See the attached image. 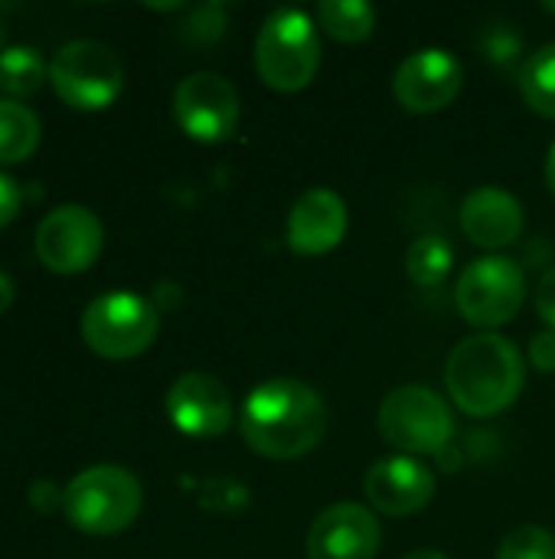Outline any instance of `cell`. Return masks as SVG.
<instances>
[{"instance_id":"cell-23","label":"cell","mask_w":555,"mask_h":559,"mask_svg":"<svg viewBox=\"0 0 555 559\" xmlns=\"http://www.w3.org/2000/svg\"><path fill=\"white\" fill-rule=\"evenodd\" d=\"M497 559H555V537L536 524H523L500 540Z\"/></svg>"},{"instance_id":"cell-8","label":"cell","mask_w":555,"mask_h":559,"mask_svg":"<svg viewBox=\"0 0 555 559\" xmlns=\"http://www.w3.org/2000/svg\"><path fill=\"white\" fill-rule=\"evenodd\" d=\"M527 298V275L514 259L504 255H484L474 259L455 288V305L461 318L474 328L494 331L510 324Z\"/></svg>"},{"instance_id":"cell-13","label":"cell","mask_w":555,"mask_h":559,"mask_svg":"<svg viewBox=\"0 0 555 559\" xmlns=\"http://www.w3.org/2000/svg\"><path fill=\"white\" fill-rule=\"evenodd\" d=\"M379 521L363 504H330L307 531V559H376Z\"/></svg>"},{"instance_id":"cell-18","label":"cell","mask_w":555,"mask_h":559,"mask_svg":"<svg viewBox=\"0 0 555 559\" xmlns=\"http://www.w3.org/2000/svg\"><path fill=\"white\" fill-rule=\"evenodd\" d=\"M39 147V118L10 98H0V164H23Z\"/></svg>"},{"instance_id":"cell-1","label":"cell","mask_w":555,"mask_h":559,"mask_svg":"<svg viewBox=\"0 0 555 559\" xmlns=\"http://www.w3.org/2000/svg\"><path fill=\"white\" fill-rule=\"evenodd\" d=\"M239 432L255 455L291 462L324 442L327 406L321 393L301 380H268L245 396Z\"/></svg>"},{"instance_id":"cell-26","label":"cell","mask_w":555,"mask_h":559,"mask_svg":"<svg viewBox=\"0 0 555 559\" xmlns=\"http://www.w3.org/2000/svg\"><path fill=\"white\" fill-rule=\"evenodd\" d=\"M530 364L543 373H555V331H543L530 344Z\"/></svg>"},{"instance_id":"cell-19","label":"cell","mask_w":555,"mask_h":559,"mask_svg":"<svg viewBox=\"0 0 555 559\" xmlns=\"http://www.w3.org/2000/svg\"><path fill=\"white\" fill-rule=\"evenodd\" d=\"M317 23L337 43H363L376 29V10L366 0H324L317 3Z\"/></svg>"},{"instance_id":"cell-9","label":"cell","mask_w":555,"mask_h":559,"mask_svg":"<svg viewBox=\"0 0 555 559\" xmlns=\"http://www.w3.org/2000/svg\"><path fill=\"white\" fill-rule=\"evenodd\" d=\"M101 219L79 203L49 210L36 226V259L56 275H79L92 269L101 255Z\"/></svg>"},{"instance_id":"cell-29","label":"cell","mask_w":555,"mask_h":559,"mask_svg":"<svg viewBox=\"0 0 555 559\" xmlns=\"http://www.w3.org/2000/svg\"><path fill=\"white\" fill-rule=\"evenodd\" d=\"M173 305H180V288H177L173 282H160L157 292H154V308H157V311H167V308H173Z\"/></svg>"},{"instance_id":"cell-17","label":"cell","mask_w":555,"mask_h":559,"mask_svg":"<svg viewBox=\"0 0 555 559\" xmlns=\"http://www.w3.org/2000/svg\"><path fill=\"white\" fill-rule=\"evenodd\" d=\"M43 82H49V66L39 49L16 43L0 52V92L10 95V102L36 95Z\"/></svg>"},{"instance_id":"cell-27","label":"cell","mask_w":555,"mask_h":559,"mask_svg":"<svg viewBox=\"0 0 555 559\" xmlns=\"http://www.w3.org/2000/svg\"><path fill=\"white\" fill-rule=\"evenodd\" d=\"M29 504H33L36 511H43V514H52L56 508L65 504V491H59L52 481H33V488H29Z\"/></svg>"},{"instance_id":"cell-33","label":"cell","mask_w":555,"mask_h":559,"mask_svg":"<svg viewBox=\"0 0 555 559\" xmlns=\"http://www.w3.org/2000/svg\"><path fill=\"white\" fill-rule=\"evenodd\" d=\"M0 10H3V7H0ZM3 49H7V23L0 20V52H3Z\"/></svg>"},{"instance_id":"cell-21","label":"cell","mask_w":555,"mask_h":559,"mask_svg":"<svg viewBox=\"0 0 555 559\" xmlns=\"http://www.w3.org/2000/svg\"><path fill=\"white\" fill-rule=\"evenodd\" d=\"M520 88H523V98L533 111L555 121V39L527 59L523 75H520Z\"/></svg>"},{"instance_id":"cell-15","label":"cell","mask_w":555,"mask_h":559,"mask_svg":"<svg viewBox=\"0 0 555 559\" xmlns=\"http://www.w3.org/2000/svg\"><path fill=\"white\" fill-rule=\"evenodd\" d=\"M347 236V203L327 187H314L298 197L288 213L285 239L298 255H324Z\"/></svg>"},{"instance_id":"cell-24","label":"cell","mask_w":555,"mask_h":559,"mask_svg":"<svg viewBox=\"0 0 555 559\" xmlns=\"http://www.w3.org/2000/svg\"><path fill=\"white\" fill-rule=\"evenodd\" d=\"M481 49H484V56H487L491 62L510 66V62L517 59V52H520V36H517L507 23H494V26L484 33Z\"/></svg>"},{"instance_id":"cell-5","label":"cell","mask_w":555,"mask_h":559,"mask_svg":"<svg viewBox=\"0 0 555 559\" xmlns=\"http://www.w3.org/2000/svg\"><path fill=\"white\" fill-rule=\"evenodd\" d=\"M160 331V311L154 301L134 292H108L85 305L82 341L88 350L108 360H128L144 354Z\"/></svg>"},{"instance_id":"cell-32","label":"cell","mask_w":555,"mask_h":559,"mask_svg":"<svg viewBox=\"0 0 555 559\" xmlns=\"http://www.w3.org/2000/svg\"><path fill=\"white\" fill-rule=\"evenodd\" d=\"M402 559H448L445 554H438V550H412V554H406Z\"/></svg>"},{"instance_id":"cell-4","label":"cell","mask_w":555,"mask_h":559,"mask_svg":"<svg viewBox=\"0 0 555 559\" xmlns=\"http://www.w3.org/2000/svg\"><path fill=\"white\" fill-rule=\"evenodd\" d=\"M321 66V36L314 20L298 7L275 10L255 39V69L275 92H301Z\"/></svg>"},{"instance_id":"cell-31","label":"cell","mask_w":555,"mask_h":559,"mask_svg":"<svg viewBox=\"0 0 555 559\" xmlns=\"http://www.w3.org/2000/svg\"><path fill=\"white\" fill-rule=\"evenodd\" d=\"M546 183H550V190H553L555 197V144L550 147V157H546Z\"/></svg>"},{"instance_id":"cell-14","label":"cell","mask_w":555,"mask_h":559,"mask_svg":"<svg viewBox=\"0 0 555 559\" xmlns=\"http://www.w3.org/2000/svg\"><path fill=\"white\" fill-rule=\"evenodd\" d=\"M363 491L376 511L389 518H409L432 504L435 475L409 455H393L366 472Z\"/></svg>"},{"instance_id":"cell-12","label":"cell","mask_w":555,"mask_h":559,"mask_svg":"<svg viewBox=\"0 0 555 559\" xmlns=\"http://www.w3.org/2000/svg\"><path fill=\"white\" fill-rule=\"evenodd\" d=\"M167 416L183 436L213 439V436H222L232 426L236 406H232L229 390L216 377H209V373H183L167 390Z\"/></svg>"},{"instance_id":"cell-28","label":"cell","mask_w":555,"mask_h":559,"mask_svg":"<svg viewBox=\"0 0 555 559\" xmlns=\"http://www.w3.org/2000/svg\"><path fill=\"white\" fill-rule=\"evenodd\" d=\"M536 311L546 324L555 328V265L543 275L540 288H536Z\"/></svg>"},{"instance_id":"cell-34","label":"cell","mask_w":555,"mask_h":559,"mask_svg":"<svg viewBox=\"0 0 555 559\" xmlns=\"http://www.w3.org/2000/svg\"><path fill=\"white\" fill-rule=\"evenodd\" d=\"M543 10H546V13H553V16H555V0H546V3H543Z\"/></svg>"},{"instance_id":"cell-30","label":"cell","mask_w":555,"mask_h":559,"mask_svg":"<svg viewBox=\"0 0 555 559\" xmlns=\"http://www.w3.org/2000/svg\"><path fill=\"white\" fill-rule=\"evenodd\" d=\"M13 298H16V288H13L10 275H7V272H0V314L13 305Z\"/></svg>"},{"instance_id":"cell-22","label":"cell","mask_w":555,"mask_h":559,"mask_svg":"<svg viewBox=\"0 0 555 559\" xmlns=\"http://www.w3.org/2000/svg\"><path fill=\"white\" fill-rule=\"evenodd\" d=\"M226 23H229V7L219 3V0H206V3H196V7L186 10L183 36H186L193 46H213V43L222 39Z\"/></svg>"},{"instance_id":"cell-16","label":"cell","mask_w":555,"mask_h":559,"mask_svg":"<svg viewBox=\"0 0 555 559\" xmlns=\"http://www.w3.org/2000/svg\"><path fill=\"white\" fill-rule=\"evenodd\" d=\"M461 229L481 249L510 246L523 233V206L500 187H478L461 203Z\"/></svg>"},{"instance_id":"cell-11","label":"cell","mask_w":555,"mask_h":559,"mask_svg":"<svg viewBox=\"0 0 555 559\" xmlns=\"http://www.w3.org/2000/svg\"><path fill=\"white\" fill-rule=\"evenodd\" d=\"M464 82L461 62L445 49H419L406 56L393 75V95L396 102L412 115H432L448 108Z\"/></svg>"},{"instance_id":"cell-7","label":"cell","mask_w":555,"mask_h":559,"mask_svg":"<svg viewBox=\"0 0 555 559\" xmlns=\"http://www.w3.org/2000/svg\"><path fill=\"white\" fill-rule=\"evenodd\" d=\"M379 432L389 445L409 455H442L451 442L455 423L448 403L419 383L393 390L379 406Z\"/></svg>"},{"instance_id":"cell-10","label":"cell","mask_w":555,"mask_h":559,"mask_svg":"<svg viewBox=\"0 0 555 559\" xmlns=\"http://www.w3.org/2000/svg\"><path fill=\"white\" fill-rule=\"evenodd\" d=\"M173 118L193 141L219 144L239 124V95L216 72H193L173 92Z\"/></svg>"},{"instance_id":"cell-25","label":"cell","mask_w":555,"mask_h":559,"mask_svg":"<svg viewBox=\"0 0 555 559\" xmlns=\"http://www.w3.org/2000/svg\"><path fill=\"white\" fill-rule=\"evenodd\" d=\"M20 206H23V193H20L16 180L7 177V174H0V229L16 219Z\"/></svg>"},{"instance_id":"cell-3","label":"cell","mask_w":555,"mask_h":559,"mask_svg":"<svg viewBox=\"0 0 555 559\" xmlns=\"http://www.w3.org/2000/svg\"><path fill=\"white\" fill-rule=\"evenodd\" d=\"M144 504L141 481L121 465H95L79 472L65 488V518L75 531L111 537L128 531Z\"/></svg>"},{"instance_id":"cell-6","label":"cell","mask_w":555,"mask_h":559,"mask_svg":"<svg viewBox=\"0 0 555 559\" xmlns=\"http://www.w3.org/2000/svg\"><path fill=\"white\" fill-rule=\"evenodd\" d=\"M49 82L69 108L101 111L121 95L124 66L111 46L98 39H72L52 56Z\"/></svg>"},{"instance_id":"cell-20","label":"cell","mask_w":555,"mask_h":559,"mask_svg":"<svg viewBox=\"0 0 555 559\" xmlns=\"http://www.w3.org/2000/svg\"><path fill=\"white\" fill-rule=\"evenodd\" d=\"M455 265V249L442 236H419L406 252V272L419 288H435L448 278Z\"/></svg>"},{"instance_id":"cell-2","label":"cell","mask_w":555,"mask_h":559,"mask_svg":"<svg viewBox=\"0 0 555 559\" xmlns=\"http://www.w3.org/2000/svg\"><path fill=\"white\" fill-rule=\"evenodd\" d=\"M523 354L500 334H474L458 341L445 364V386L451 400L478 419L510 409L523 393Z\"/></svg>"}]
</instances>
